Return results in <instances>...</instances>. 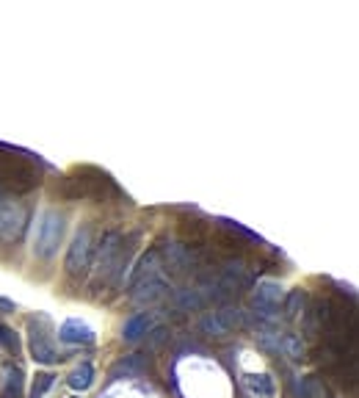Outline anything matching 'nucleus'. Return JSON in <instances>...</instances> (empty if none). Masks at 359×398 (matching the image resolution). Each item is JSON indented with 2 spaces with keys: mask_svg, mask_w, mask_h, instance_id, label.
Here are the masks:
<instances>
[{
  "mask_svg": "<svg viewBox=\"0 0 359 398\" xmlns=\"http://www.w3.org/2000/svg\"><path fill=\"white\" fill-rule=\"evenodd\" d=\"M61 235H64V216L55 213V210L42 213V221H39L36 238H33V254L42 257V260L53 257L58 243H61Z\"/></svg>",
  "mask_w": 359,
  "mask_h": 398,
  "instance_id": "1",
  "label": "nucleus"
},
{
  "mask_svg": "<svg viewBox=\"0 0 359 398\" xmlns=\"http://www.w3.org/2000/svg\"><path fill=\"white\" fill-rule=\"evenodd\" d=\"M122 246H125V241L119 232H105L100 252H97V282H105L114 271L122 268V260H125Z\"/></svg>",
  "mask_w": 359,
  "mask_h": 398,
  "instance_id": "2",
  "label": "nucleus"
},
{
  "mask_svg": "<svg viewBox=\"0 0 359 398\" xmlns=\"http://www.w3.org/2000/svg\"><path fill=\"white\" fill-rule=\"evenodd\" d=\"M91 230L89 227H83V230H78V235L72 238V246H69V252H67V274L69 277H80V274H86V268H89V263H91Z\"/></svg>",
  "mask_w": 359,
  "mask_h": 398,
  "instance_id": "3",
  "label": "nucleus"
},
{
  "mask_svg": "<svg viewBox=\"0 0 359 398\" xmlns=\"http://www.w3.org/2000/svg\"><path fill=\"white\" fill-rule=\"evenodd\" d=\"M243 324H246L243 310H238V307H224V310H218V313H207L199 327H202V332L221 338V335H227V332H232V329H240Z\"/></svg>",
  "mask_w": 359,
  "mask_h": 398,
  "instance_id": "4",
  "label": "nucleus"
},
{
  "mask_svg": "<svg viewBox=\"0 0 359 398\" xmlns=\"http://www.w3.org/2000/svg\"><path fill=\"white\" fill-rule=\"evenodd\" d=\"M44 327H47L44 318H33L28 324V346H30V354H33L36 363L50 365V363H58V354H55V349H53L50 335H47Z\"/></svg>",
  "mask_w": 359,
  "mask_h": 398,
  "instance_id": "5",
  "label": "nucleus"
},
{
  "mask_svg": "<svg viewBox=\"0 0 359 398\" xmlns=\"http://www.w3.org/2000/svg\"><path fill=\"white\" fill-rule=\"evenodd\" d=\"M0 178H3L14 191H30V189L36 186L33 169H30L25 161H19V158H3Z\"/></svg>",
  "mask_w": 359,
  "mask_h": 398,
  "instance_id": "6",
  "label": "nucleus"
},
{
  "mask_svg": "<svg viewBox=\"0 0 359 398\" xmlns=\"http://www.w3.org/2000/svg\"><path fill=\"white\" fill-rule=\"evenodd\" d=\"M282 299H285V293H282V285H279V282H274V279L257 282V291H254V310H257L263 318H277V307H279Z\"/></svg>",
  "mask_w": 359,
  "mask_h": 398,
  "instance_id": "7",
  "label": "nucleus"
},
{
  "mask_svg": "<svg viewBox=\"0 0 359 398\" xmlns=\"http://www.w3.org/2000/svg\"><path fill=\"white\" fill-rule=\"evenodd\" d=\"M136 293H133V302L136 304H152V302H158L164 293H166V279L161 277V271H152V274H147L144 279H139L136 285Z\"/></svg>",
  "mask_w": 359,
  "mask_h": 398,
  "instance_id": "8",
  "label": "nucleus"
},
{
  "mask_svg": "<svg viewBox=\"0 0 359 398\" xmlns=\"http://www.w3.org/2000/svg\"><path fill=\"white\" fill-rule=\"evenodd\" d=\"M22 224H25V210L8 199H0V238L3 241L17 238Z\"/></svg>",
  "mask_w": 359,
  "mask_h": 398,
  "instance_id": "9",
  "label": "nucleus"
},
{
  "mask_svg": "<svg viewBox=\"0 0 359 398\" xmlns=\"http://www.w3.org/2000/svg\"><path fill=\"white\" fill-rule=\"evenodd\" d=\"M155 329V313H136L133 318L125 321V329H122V340L125 343H139L147 332Z\"/></svg>",
  "mask_w": 359,
  "mask_h": 398,
  "instance_id": "10",
  "label": "nucleus"
},
{
  "mask_svg": "<svg viewBox=\"0 0 359 398\" xmlns=\"http://www.w3.org/2000/svg\"><path fill=\"white\" fill-rule=\"evenodd\" d=\"M58 338L64 343H94V329L89 324H83L80 318H69L61 324Z\"/></svg>",
  "mask_w": 359,
  "mask_h": 398,
  "instance_id": "11",
  "label": "nucleus"
},
{
  "mask_svg": "<svg viewBox=\"0 0 359 398\" xmlns=\"http://www.w3.org/2000/svg\"><path fill=\"white\" fill-rule=\"evenodd\" d=\"M243 385L254 398H277V382L271 374H246Z\"/></svg>",
  "mask_w": 359,
  "mask_h": 398,
  "instance_id": "12",
  "label": "nucleus"
},
{
  "mask_svg": "<svg viewBox=\"0 0 359 398\" xmlns=\"http://www.w3.org/2000/svg\"><path fill=\"white\" fill-rule=\"evenodd\" d=\"M147 371V363L141 354H133V357H125L119 365H114V377H141Z\"/></svg>",
  "mask_w": 359,
  "mask_h": 398,
  "instance_id": "13",
  "label": "nucleus"
},
{
  "mask_svg": "<svg viewBox=\"0 0 359 398\" xmlns=\"http://www.w3.org/2000/svg\"><path fill=\"white\" fill-rule=\"evenodd\" d=\"M91 385H94V368H91L89 363L78 365V368L72 371V377H69V388H72V390H89Z\"/></svg>",
  "mask_w": 359,
  "mask_h": 398,
  "instance_id": "14",
  "label": "nucleus"
},
{
  "mask_svg": "<svg viewBox=\"0 0 359 398\" xmlns=\"http://www.w3.org/2000/svg\"><path fill=\"white\" fill-rule=\"evenodd\" d=\"M22 388H25L22 371L19 368H8L6 371V388H3L0 398H22Z\"/></svg>",
  "mask_w": 359,
  "mask_h": 398,
  "instance_id": "15",
  "label": "nucleus"
},
{
  "mask_svg": "<svg viewBox=\"0 0 359 398\" xmlns=\"http://www.w3.org/2000/svg\"><path fill=\"white\" fill-rule=\"evenodd\" d=\"M191 252L185 249V246H169L166 249V263H169V268L172 271H185L188 266H191Z\"/></svg>",
  "mask_w": 359,
  "mask_h": 398,
  "instance_id": "16",
  "label": "nucleus"
},
{
  "mask_svg": "<svg viewBox=\"0 0 359 398\" xmlns=\"http://www.w3.org/2000/svg\"><path fill=\"white\" fill-rule=\"evenodd\" d=\"M279 346L288 352V357H293V360H301L304 357V343H301V338H296V335H285L282 340H279Z\"/></svg>",
  "mask_w": 359,
  "mask_h": 398,
  "instance_id": "17",
  "label": "nucleus"
},
{
  "mask_svg": "<svg viewBox=\"0 0 359 398\" xmlns=\"http://www.w3.org/2000/svg\"><path fill=\"white\" fill-rule=\"evenodd\" d=\"M301 307H304V291H293V293L288 296V302H285L288 318H296V315L301 313Z\"/></svg>",
  "mask_w": 359,
  "mask_h": 398,
  "instance_id": "18",
  "label": "nucleus"
},
{
  "mask_svg": "<svg viewBox=\"0 0 359 398\" xmlns=\"http://www.w3.org/2000/svg\"><path fill=\"white\" fill-rule=\"evenodd\" d=\"M50 388H53V377H50V374H39V377H36V382H33V390H30V393H33V398H42Z\"/></svg>",
  "mask_w": 359,
  "mask_h": 398,
  "instance_id": "19",
  "label": "nucleus"
},
{
  "mask_svg": "<svg viewBox=\"0 0 359 398\" xmlns=\"http://www.w3.org/2000/svg\"><path fill=\"white\" fill-rule=\"evenodd\" d=\"M315 390H318L315 379H301V382H296V396L299 398H313Z\"/></svg>",
  "mask_w": 359,
  "mask_h": 398,
  "instance_id": "20",
  "label": "nucleus"
},
{
  "mask_svg": "<svg viewBox=\"0 0 359 398\" xmlns=\"http://www.w3.org/2000/svg\"><path fill=\"white\" fill-rule=\"evenodd\" d=\"M0 346H6V349H14V352H17V338H14L6 327H0Z\"/></svg>",
  "mask_w": 359,
  "mask_h": 398,
  "instance_id": "21",
  "label": "nucleus"
},
{
  "mask_svg": "<svg viewBox=\"0 0 359 398\" xmlns=\"http://www.w3.org/2000/svg\"><path fill=\"white\" fill-rule=\"evenodd\" d=\"M164 338H166V329H164V327H155V329H152V338H150V349L161 346V343H164Z\"/></svg>",
  "mask_w": 359,
  "mask_h": 398,
  "instance_id": "22",
  "label": "nucleus"
},
{
  "mask_svg": "<svg viewBox=\"0 0 359 398\" xmlns=\"http://www.w3.org/2000/svg\"><path fill=\"white\" fill-rule=\"evenodd\" d=\"M0 307H3V310H14V302H8V299L0 296Z\"/></svg>",
  "mask_w": 359,
  "mask_h": 398,
  "instance_id": "23",
  "label": "nucleus"
}]
</instances>
